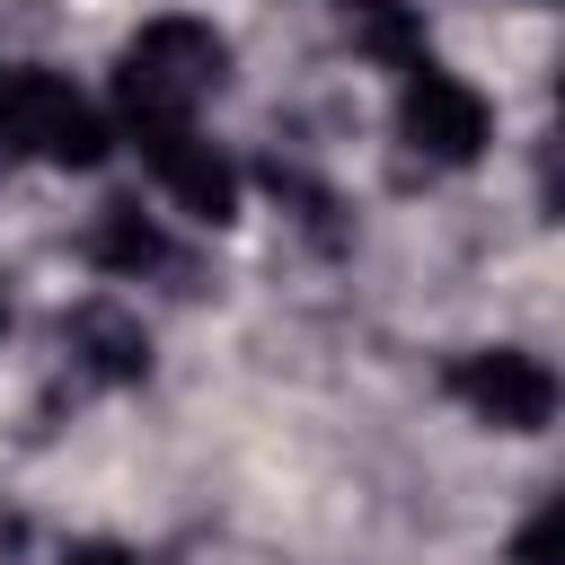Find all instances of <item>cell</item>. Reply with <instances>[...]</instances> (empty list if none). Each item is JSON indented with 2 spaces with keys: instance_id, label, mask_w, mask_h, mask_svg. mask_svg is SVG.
I'll list each match as a JSON object with an SVG mask.
<instances>
[{
  "instance_id": "cell-3",
  "label": "cell",
  "mask_w": 565,
  "mask_h": 565,
  "mask_svg": "<svg viewBox=\"0 0 565 565\" xmlns=\"http://www.w3.org/2000/svg\"><path fill=\"white\" fill-rule=\"evenodd\" d=\"M450 388H459L486 424H503V433H539L547 406H556V380H547V362H530V353H468V362L450 371Z\"/></svg>"
},
{
  "instance_id": "cell-6",
  "label": "cell",
  "mask_w": 565,
  "mask_h": 565,
  "mask_svg": "<svg viewBox=\"0 0 565 565\" xmlns=\"http://www.w3.org/2000/svg\"><path fill=\"white\" fill-rule=\"evenodd\" d=\"M97 265H115V274H150V265H168V238H159V221L141 212V203H106V221H97Z\"/></svg>"
},
{
  "instance_id": "cell-8",
  "label": "cell",
  "mask_w": 565,
  "mask_h": 565,
  "mask_svg": "<svg viewBox=\"0 0 565 565\" xmlns=\"http://www.w3.org/2000/svg\"><path fill=\"white\" fill-rule=\"evenodd\" d=\"M62 565H132V556H124V547H71Z\"/></svg>"
},
{
  "instance_id": "cell-7",
  "label": "cell",
  "mask_w": 565,
  "mask_h": 565,
  "mask_svg": "<svg viewBox=\"0 0 565 565\" xmlns=\"http://www.w3.org/2000/svg\"><path fill=\"white\" fill-rule=\"evenodd\" d=\"M344 35H353L362 53H380V62H415L424 18H415L406 0H344Z\"/></svg>"
},
{
  "instance_id": "cell-5",
  "label": "cell",
  "mask_w": 565,
  "mask_h": 565,
  "mask_svg": "<svg viewBox=\"0 0 565 565\" xmlns=\"http://www.w3.org/2000/svg\"><path fill=\"white\" fill-rule=\"evenodd\" d=\"M71 353L97 371V380H132L141 362H150V344H141V327L124 318V309H106V300H88L79 318H71Z\"/></svg>"
},
{
  "instance_id": "cell-4",
  "label": "cell",
  "mask_w": 565,
  "mask_h": 565,
  "mask_svg": "<svg viewBox=\"0 0 565 565\" xmlns=\"http://www.w3.org/2000/svg\"><path fill=\"white\" fill-rule=\"evenodd\" d=\"M141 132V150H150V168H159V185L194 212V221H230V168L212 159V141L194 132V115H168V124H132Z\"/></svg>"
},
{
  "instance_id": "cell-9",
  "label": "cell",
  "mask_w": 565,
  "mask_h": 565,
  "mask_svg": "<svg viewBox=\"0 0 565 565\" xmlns=\"http://www.w3.org/2000/svg\"><path fill=\"white\" fill-rule=\"evenodd\" d=\"M0 318H9V309H0Z\"/></svg>"
},
{
  "instance_id": "cell-1",
  "label": "cell",
  "mask_w": 565,
  "mask_h": 565,
  "mask_svg": "<svg viewBox=\"0 0 565 565\" xmlns=\"http://www.w3.org/2000/svg\"><path fill=\"white\" fill-rule=\"evenodd\" d=\"M221 88V35L194 26V18H159L124 44V115L132 124H168V115H194L203 97Z\"/></svg>"
},
{
  "instance_id": "cell-2",
  "label": "cell",
  "mask_w": 565,
  "mask_h": 565,
  "mask_svg": "<svg viewBox=\"0 0 565 565\" xmlns=\"http://www.w3.org/2000/svg\"><path fill=\"white\" fill-rule=\"evenodd\" d=\"M406 141L424 150V159H477L486 150V97L468 88V79H450V71H433V62H415L406 71Z\"/></svg>"
}]
</instances>
